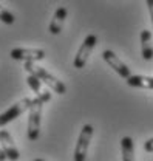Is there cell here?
<instances>
[{
    "label": "cell",
    "mask_w": 153,
    "mask_h": 161,
    "mask_svg": "<svg viewBox=\"0 0 153 161\" xmlns=\"http://www.w3.org/2000/svg\"><path fill=\"white\" fill-rule=\"evenodd\" d=\"M25 70L28 71V75H34L36 78H39L45 85H48L54 93H57V95H65L67 93L65 84L60 79H57L54 75H51L50 71H46L43 67H39L36 62H25Z\"/></svg>",
    "instance_id": "1"
},
{
    "label": "cell",
    "mask_w": 153,
    "mask_h": 161,
    "mask_svg": "<svg viewBox=\"0 0 153 161\" xmlns=\"http://www.w3.org/2000/svg\"><path fill=\"white\" fill-rule=\"evenodd\" d=\"M43 101L40 98H34L30 105V118H28V140L37 141L40 136V121H42V108H43Z\"/></svg>",
    "instance_id": "2"
},
{
    "label": "cell",
    "mask_w": 153,
    "mask_h": 161,
    "mask_svg": "<svg viewBox=\"0 0 153 161\" xmlns=\"http://www.w3.org/2000/svg\"><path fill=\"white\" fill-rule=\"evenodd\" d=\"M93 138V125L91 124H85L79 133L76 147H74V161H85L87 160V153H88V147Z\"/></svg>",
    "instance_id": "3"
},
{
    "label": "cell",
    "mask_w": 153,
    "mask_h": 161,
    "mask_svg": "<svg viewBox=\"0 0 153 161\" xmlns=\"http://www.w3.org/2000/svg\"><path fill=\"white\" fill-rule=\"evenodd\" d=\"M96 43H97V36L96 34H88L84 42H82V45L79 47V50H77V54L74 56V68L77 70H80V68H84L85 65H87V60L90 58V54H91V51L95 50Z\"/></svg>",
    "instance_id": "4"
},
{
    "label": "cell",
    "mask_w": 153,
    "mask_h": 161,
    "mask_svg": "<svg viewBox=\"0 0 153 161\" xmlns=\"http://www.w3.org/2000/svg\"><path fill=\"white\" fill-rule=\"evenodd\" d=\"M33 99L31 98H23L19 102H16L14 105H11L6 112H3L0 115V129L9 122H13L14 119H17L22 113H25L26 110H30V105H31Z\"/></svg>",
    "instance_id": "5"
},
{
    "label": "cell",
    "mask_w": 153,
    "mask_h": 161,
    "mask_svg": "<svg viewBox=\"0 0 153 161\" xmlns=\"http://www.w3.org/2000/svg\"><path fill=\"white\" fill-rule=\"evenodd\" d=\"M11 59L23 62H37L45 58V51L40 48H14L9 51Z\"/></svg>",
    "instance_id": "6"
},
{
    "label": "cell",
    "mask_w": 153,
    "mask_h": 161,
    "mask_svg": "<svg viewBox=\"0 0 153 161\" xmlns=\"http://www.w3.org/2000/svg\"><path fill=\"white\" fill-rule=\"evenodd\" d=\"M102 58H104V60H105V62L115 70L121 78H124V79L127 80L130 76H132L130 68L127 67V64H124V60L119 59V58L116 56L115 51H112V50H105V51L102 53Z\"/></svg>",
    "instance_id": "7"
},
{
    "label": "cell",
    "mask_w": 153,
    "mask_h": 161,
    "mask_svg": "<svg viewBox=\"0 0 153 161\" xmlns=\"http://www.w3.org/2000/svg\"><path fill=\"white\" fill-rule=\"evenodd\" d=\"M0 147L3 149L6 158L11 161H17L20 158V153L14 144V140L11 136V133L8 130H2L0 129Z\"/></svg>",
    "instance_id": "8"
},
{
    "label": "cell",
    "mask_w": 153,
    "mask_h": 161,
    "mask_svg": "<svg viewBox=\"0 0 153 161\" xmlns=\"http://www.w3.org/2000/svg\"><path fill=\"white\" fill-rule=\"evenodd\" d=\"M67 14H68V9L65 6H59L57 9L54 11L53 14V19L50 22V26H48V31L53 34V36H57L59 33L62 31L63 28V22L67 19Z\"/></svg>",
    "instance_id": "9"
},
{
    "label": "cell",
    "mask_w": 153,
    "mask_h": 161,
    "mask_svg": "<svg viewBox=\"0 0 153 161\" xmlns=\"http://www.w3.org/2000/svg\"><path fill=\"white\" fill-rule=\"evenodd\" d=\"M139 39H141V53H142V58H144L145 60H152L153 59L152 31H149V30H142Z\"/></svg>",
    "instance_id": "10"
},
{
    "label": "cell",
    "mask_w": 153,
    "mask_h": 161,
    "mask_svg": "<svg viewBox=\"0 0 153 161\" xmlns=\"http://www.w3.org/2000/svg\"><path fill=\"white\" fill-rule=\"evenodd\" d=\"M26 82H28V85L31 87V90L36 93V96L40 98L45 104L51 101V93L46 92V90H42V80L39 79V78H36L34 75H28V76H26Z\"/></svg>",
    "instance_id": "11"
},
{
    "label": "cell",
    "mask_w": 153,
    "mask_h": 161,
    "mask_svg": "<svg viewBox=\"0 0 153 161\" xmlns=\"http://www.w3.org/2000/svg\"><path fill=\"white\" fill-rule=\"evenodd\" d=\"M127 84L134 88H145V90H153V78L152 76H142V75H132Z\"/></svg>",
    "instance_id": "12"
},
{
    "label": "cell",
    "mask_w": 153,
    "mask_h": 161,
    "mask_svg": "<svg viewBox=\"0 0 153 161\" xmlns=\"http://www.w3.org/2000/svg\"><path fill=\"white\" fill-rule=\"evenodd\" d=\"M121 152H122V161H136L134 160V144L130 136H124L121 140Z\"/></svg>",
    "instance_id": "13"
},
{
    "label": "cell",
    "mask_w": 153,
    "mask_h": 161,
    "mask_svg": "<svg viewBox=\"0 0 153 161\" xmlns=\"http://www.w3.org/2000/svg\"><path fill=\"white\" fill-rule=\"evenodd\" d=\"M0 22H3L5 25H13L16 22V17L11 11H8L2 3H0Z\"/></svg>",
    "instance_id": "14"
},
{
    "label": "cell",
    "mask_w": 153,
    "mask_h": 161,
    "mask_svg": "<svg viewBox=\"0 0 153 161\" xmlns=\"http://www.w3.org/2000/svg\"><path fill=\"white\" fill-rule=\"evenodd\" d=\"M144 150L149 152V153H153V138H150V140H147L144 142Z\"/></svg>",
    "instance_id": "15"
},
{
    "label": "cell",
    "mask_w": 153,
    "mask_h": 161,
    "mask_svg": "<svg viewBox=\"0 0 153 161\" xmlns=\"http://www.w3.org/2000/svg\"><path fill=\"white\" fill-rule=\"evenodd\" d=\"M145 3H147L149 14H150V19H152V23H153V0H145Z\"/></svg>",
    "instance_id": "16"
},
{
    "label": "cell",
    "mask_w": 153,
    "mask_h": 161,
    "mask_svg": "<svg viewBox=\"0 0 153 161\" xmlns=\"http://www.w3.org/2000/svg\"><path fill=\"white\" fill-rule=\"evenodd\" d=\"M5 160H8V158H6V155H5V152H3V149L0 147V161H5Z\"/></svg>",
    "instance_id": "17"
},
{
    "label": "cell",
    "mask_w": 153,
    "mask_h": 161,
    "mask_svg": "<svg viewBox=\"0 0 153 161\" xmlns=\"http://www.w3.org/2000/svg\"><path fill=\"white\" fill-rule=\"evenodd\" d=\"M33 161H45V160H42V158H36V160H33Z\"/></svg>",
    "instance_id": "18"
}]
</instances>
